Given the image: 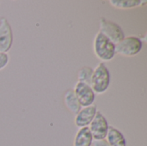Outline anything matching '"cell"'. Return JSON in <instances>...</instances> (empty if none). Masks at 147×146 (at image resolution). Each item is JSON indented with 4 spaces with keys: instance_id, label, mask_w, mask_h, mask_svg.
<instances>
[{
    "instance_id": "6da1fadb",
    "label": "cell",
    "mask_w": 147,
    "mask_h": 146,
    "mask_svg": "<svg viewBox=\"0 0 147 146\" xmlns=\"http://www.w3.org/2000/svg\"><path fill=\"white\" fill-rule=\"evenodd\" d=\"M93 50L96 58L103 63L111 61L116 54L115 44L101 32H97L95 36Z\"/></svg>"
},
{
    "instance_id": "7a4b0ae2",
    "label": "cell",
    "mask_w": 147,
    "mask_h": 146,
    "mask_svg": "<svg viewBox=\"0 0 147 146\" xmlns=\"http://www.w3.org/2000/svg\"><path fill=\"white\" fill-rule=\"evenodd\" d=\"M110 84V72L105 63H99L93 70L90 86L94 92L98 95L104 94L109 88Z\"/></svg>"
},
{
    "instance_id": "3957f363",
    "label": "cell",
    "mask_w": 147,
    "mask_h": 146,
    "mask_svg": "<svg viewBox=\"0 0 147 146\" xmlns=\"http://www.w3.org/2000/svg\"><path fill=\"white\" fill-rule=\"evenodd\" d=\"M143 47V42L137 36L125 37L121 41L115 44V52L125 57H134L138 55Z\"/></svg>"
},
{
    "instance_id": "277c9868",
    "label": "cell",
    "mask_w": 147,
    "mask_h": 146,
    "mask_svg": "<svg viewBox=\"0 0 147 146\" xmlns=\"http://www.w3.org/2000/svg\"><path fill=\"white\" fill-rule=\"evenodd\" d=\"M99 27H100L99 32L103 34L115 44L119 43L126 37L123 29L118 23L109 21L104 17L100 18Z\"/></svg>"
},
{
    "instance_id": "5b68a950",
    "label": "cell",
    "mask_w": 147,
    "mask_h": 146,
    "mask_svg": "<svg viewBox=\"0 0 147 146\" xmlns=\"http://www.w3.org/2000/svg\"><path fill=\"white\" fill-rule=\"evenodd\" d=\"M88 127L90 129V132L92 135L94 141H100L104 140L106 139L109 125L102 113L101 111H97L95 118L93 119V120Z\"/></svg>"
},
{
    "instance_id": "8992f818",
    "label": "cell",
    "mask_w": 147,
    "mask_h": 146,
    "mask_svg": "<svg viewBox=\"0 0 147 146\" xmlns=\"http://www.w3.org/2000/svg\"><path fill=\"white\" fill-rule=\"evenodd\" d=\"M73 91L82 108L89 107L94 104L96 100V93L90 84L77 82Z\"/></svg>"
},
{
    "instance_id": "52a82bcc",
    "label": "cell",
    "mask_w": 147,
    "mask_h": 146,
    "mask_svg": "<svg viewBox=\"0 0 147 146\" xmlns=\"http://www.w3.org/2000/svg\"><path fill=\"white\" fill-rule=\"evenodd\" d=\"M13 45V31L5 17L0 18V52L8 53Z\"/></svg>"
},
{
    "instance_id": "ba28073f",
    "label": "cell",
    "mask_w": 147,
    "mask_h": 146,
    "mask_svg": "<svg viewBox=\"0 0 147 146\" xmlns=\"http://www.w3.org/2000/svg\"><path fill=\"white\" fill-rule=\"evenodd\" d=\"M97 107L96 105H91L89 107L82 108L80 111L75 116V125L78 128L88 127L97 113Z\"/></svg>"
},
{
    "instance_id": "9c48e42d",
    "label": "cell",
    "mask_w": 147,
    "mask_h": 146,
    "mask_svg": "<svg viewBox=\"0 0 147 146\" xmlns=\"http://www.w3.org/2000/svg\"><path fill=\"white\" fill-rule=\"evenodd\" d=\"M105 140L110 146H127V142L123 133L115 126L109 128Z\"/></svg>"
},
{
    "instance_id": "30bf717a",
    "label": "cell",
    "mask_w": 147,
    "mask_h": 146,
    "mask_svg": "<svg viewBox=\"0 0 147 146\" xmlns=\"http://www.w3.org/2000/svg\"><path fill=\"white\" fill-rule=\"evenodd\" d=\"M94 142L89 127L79 128L75 135L73 146H91Z\"/></svg>"
},
{
    "instance_id": "8fae6325",
    "label": "cell",
    "mask_w": 147,
    "mask_h": 146,
    "mask_svg": "<svg viewBox=\"0 0 147 146\" xmlns=\"http://www.w3.org/2000/svg\"><path fill=\"white\" fill-rule=\"evenodd\" d=\"M64 104L66 108L72 114H77L82 108L79 104L73 89H68L64 95Z\"/></svg>"
},
{
    "instance_id": "7c38bea8",
    "label": "cell",
    "mask_w": 147,
    "mask_h": 146,
    "mask_svg": "<svg viewBox=\"0 0 147 146\" xmlns=\"http://www.w3.org/2000/svg\"><path fill=\"white\" fill-rule=\"evenodd\" d=\"M110 5L115 9H134L140 6L146 5L147 1L146 0H109Z\"/></svg>"
},
{
    "instance_id": "4fadbf2b",
    "label": "cell",
    "mask_w": 147,
    "mask_h": 146,
    "mask_svg": "<svg viewBox=\"0 0 147 146\" xmlns=\"http://www.w3.org/2000/svg\"><path fill=\"white\" fill-rule=\"evenodd\" d=\"M93 69L90 66H83L78 72V82L84 83L90 85Z\"/></svg>"
},
{
    "instance_id": "5bb4252c",
    "label": "cell",
    "mask_w": 147,
    "mask_h": 146,
    "mask_svg": "<svg viewBox=\"0 0 147 146\" xmlns=\"http://www.w3.org/2000/svg\"><path fill=\"white\" fill-rule=\"evenodd\" d=\"M9 55L8 53L0 52V71L3 70L9 63Z\"/></svg>"
},
{
    "instance_id": "9a60e30c",
    "label": "cell",
    "mask_w": 147,
    "mask_h": 146,
    "mask_svg": "<svg viewBox=\"0 0 147 146\" xmlns=\"http://www.w3.org/2000/svg\"><path fill=\"white\" fill-rule=\"evenodd\" d=\"M93 146H110L107 141L104 139V140H100V141H94L93 142Z\"/></svg>"
}]
</instances>
